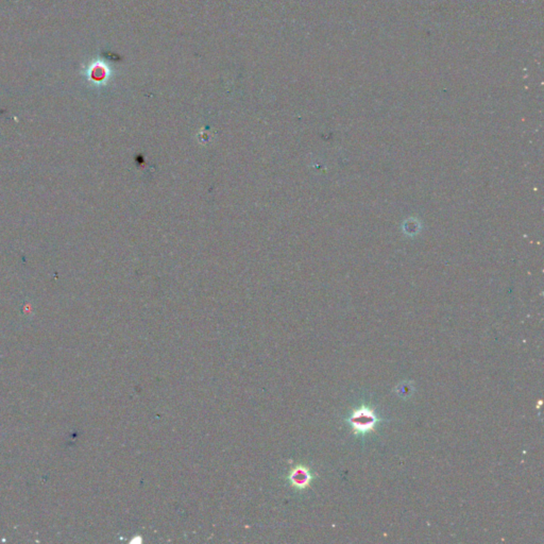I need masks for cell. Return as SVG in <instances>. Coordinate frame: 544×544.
<instances>
[{"instance_id": "cell-1", "label": "cell", "mask_w": 544, "mask_h": 544, "mask_svg": "<svg viewBox=\"0 0 544 544\" xmlns=\"http://www.w3.org/2000/svg\"><path fill=\"white\" fill-rule=\"evenodd\" d=\"M380 421L375 410L366 405L354 409L349 418V423L355 435H366L373 432Z\"/></svg>"}, {"instance_id": "cell-2", "label": "cell", "mask_w": 544, "mask_h": 544, "mask_svg": "<svg viewBox=\"0 0 544 544\" xmlns=\"http://www.w3.org/2000/svg\"><path fill=\"white\" fill-rule=\"evenodd\" d=\"M290 484L297 489H305L313 480V474L305 465H297L288 475Z\"/></svg>"}, {"instance_id": "cell-3", "label": "cell", "mask_w": 544, "mask_h": 544, "mask_svg": "<svg viewBox=\"0 0 544 544\" xmlns=\"http://www.w3.org/2000/svg\"><path fill=\"white\" fill-rule=\"evenodd\" d=\"M413 392H414V387L410 383H402V384H400L397 388V393L399 395V397L404 399L409 398Z\"/></svg>"}]
</instances>
